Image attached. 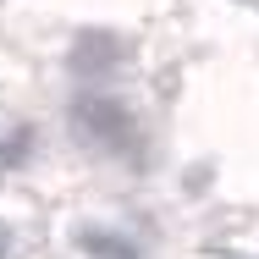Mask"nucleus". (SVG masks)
<instances>
[{
  "label": "nucleus",
  "instance_id": "f257e3e1",
  "mask_svg": "<svg viewBox=\"0 0 259 259\" xmlns=\"http://www.w3.org/2000/svg\"><path fill=\"white\" fill-rule=\"evenodd\" d=\"M72 116L83 121L89 138H100V144H110V149H133V116H127V105H121V100L83 94V100L72 105Z\"/></svg>",
  "mask_w": 259,
  "mask_h": 259
},
{
  "label": "nucleus",
  "instance_id": "f03ea898",
  "mask_svg": "<svg viewBox=\"0 0 259 259\" xmlns=\"http://www.w3.org/2000/svg\"><path fill=\"white\" fill-rule=\"evenodd\" d=\"M116 61H121V45H116L110 33H83L77 50H72V66H77V72H105V66H116Z\"/></svg>",
  "mask_w": 259,
  "mask_h": 259
},
{
  "label": "nucleus",
  "instance_id": "7ed1b4c3",
  "mask_svg": "<svg viewBox=\"0 0 259 259\" xmlns=\"http://www.w3.org/2000/svg\"><path fill=\"white\" fill-rule=\"evenodd\" d=\"M83 248L94 259H138V248L127 237H110V232H83Z\"/></svg>",
  "mask_w": 259,
  "mask_h": 259
}]
</instances>
